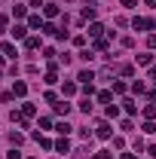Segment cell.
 <instances>
[{
	"label": "cell",
	"mask_w": 156,
	"mask_h": 159,
	"mask_svg": "<svg viewBox=\"0 0 156 159\" xmlns=\"http://www.w3.org/2000/svg\"><path fill=\"white\" fill-rule=\"evenodd\" d=\"M101 31H104V28H101V25H92V28H89V37H98V34H101Z\"/></svg>",
	"instance_id": "21"
},
{
	"label": "cell",
	"mask_w": 156,
	"mask_h": 159,
	"mask_svg": "<svg viewBox=\"0 0 156 159\" xmlns=\"http://www.w3.org/2000/svg\"><path fill=\"white\" fill-rule=\"evenodd\" d=\"M153 25H156L153 19H135V28H138V31H150Z\"/></svg>",
	"instance_id": "4"
},
{
	"label": "cell",
	"mask_w": 156,
	"mask_h": 159,
	"mask_svg": "<svg viewBox=\"0 0 156 159\" xmlns=\"http://www.w3.org/2000/svg\"><path fill=\"white\" fill-rule=\"evenodd\" d=\"M55 150H58V153H67V150H71V141H67V138H58V141H55Z\"/></svg>",
	"instance_id": "6"
},
{
	"label": "cell",
	"mask_w": 156,
	"mask_h": 159,
	"mask_svg": "<svg viewBox=\"0 0 156 159\" xmlns=\"http://www.w3.org/2000/svg\"><path fill=\"white\" fill-rule=\"evenodd\" d=\"M95 159H110V153H107V150H98V153H95Z\"/></svg>",
	"instance_id": "23"
},
{
	"label": "cell",
	"mask_w": 156,
	"mask_h": 159,
	"mask_svg": "<svg viewBox=\"0 0 156 159\" xmlns=\"http://www.w3.org/2000/svg\"><path fill=\"white\" fill-rule=\"evenodd\" d=\"M80 83H83V86H92V80H95V74H92V70H80Z\"/></svg>",
	"instance_id": "5"
},
{
	"label": "cell",
	"mask_w": 156,
	"mask_h": 159,
	"mask_svg": "<svg viewBox=\"0 0 156 159\" xmlns=\"http://www.w3.org/2000/svg\"><path fill=\"white\" fill-rule=\"evenodd\" d=\"M28 28H43V19H40V16H31V19H28Z\"/></svg>",
	"instance_id": "11"
},
{
	"label": "cell",
	"mask_w": 156,
	"mask_h": 159,
	"mask_svg": "<svg viewBox=\"0 0 156 159\" xmlns=\"http://www.w3.org/2000/svg\"><path fill=\"white\" fill-rule=\"evenodd\" d=\"M0 28H6V16H0Z\"/></svg>",
	"instance_id": "26"
},
{
	"label": "cell",
	"mask_w": 156,
	"mask_h": 159,
	"mask_svg": "<svg viewBox=\"0 0 156 159\" xmlns=\"http://www.w3.org/2000/svg\"><path fill=\"white\" fill-rule=\"evenodd\" d=\"M37 46H40L37 37H28V40H25V49H37Z\"/></svg>",
	"instance_id": "13"
},
{
	"label": "cell",
	"mask_w": 156,
	"mask_h": 159,
	"mask_svg": "<svg viewBox=\"0 0 156 159\" xmlns=\"http://www.w3.org/2000/svg\"><path fill=\"white\" fill-rule=\"evenodd\" d=\"M12 16L16 19H25V6H12Z\"/></svg>",
	"instance_id": "20"
},
{
	"label": "cell",
	"mask_w": 156,
	"mask_h": 159,
	"mask_svg": "<svg viewBox=\"0 0 156 159\" xmlns=\"http://www.w3.org/2000/svg\"><path fill=\"white\" fill-rule=\"evenodd\" d=\"M55 132H61V135H67V132H71V125H67V122H58V125H55Z\"/></svg>",
	"instance_id": "19"
},
{
	"label": "cell",
	"mask_w": 156,
	"mask_h": 159,
	"mask_svg": "<svg viewBox=\"0 0 156 159\" xmlns=\"http://www.w3.org/2000/svg\"><path fill=\"white\" fill-rule=\"evenodd\" d=\"M122 6L126 9H135V0H122Z\"/></svg>",
	"instance_id": "24"
},
{
	"label": "cell",
	"mask_w": 156,
	"mask_h": 159,
	"mask_svg": "<svg viewBox=\"0 0 156 159\" xmlns=\"http://www.w3.org/2000/svg\"><path fill=\"white\" fill-rule=\"evenodd\" d=\"M46 16L55 19V16H58V6H55V3H46Z\"/></svg>",
	"instance_id": "12"
},
{
	"label": "cell",
	"mask_w": 156,
	"mask_h": 159,
	"mask_svg": "<svg viewBox=\"0 0 156 159\" xmlns=\"http://www.w3.org/2000/svg\"><path fill=\"white\" fill-rule=\"evenodd\" d=\"M150 46H153V49H156V34H153V37H150Z\"/></svg>",
	"instance_id": "28"
},
{
	"label": "cell",
	"mask_w": 156,
	"mask_h": 159,
	"mask_svg": "<svg viewBox=\"0 0 156 159\" xmlns=\"http://www.w3.org/2000/svg\"><path fill=\"white\" fill-rule=\"evenodd\" d=\"M34 110H37L34 104H21V113H25V116H34Z\"/></svg>",
	"instance_id": "14"
},
{
	"label": "cell",
	"mask_w": 156,
	"mask_h": 159,
	"mask_svg": "<svg viewBox=\"0 0 156 159\" xmlns=\"http://www.w3.org/2000/svg\"><path fill=\"white\" fill-rule=\"evenodd\" d=\"M9 141H12V144H16V147H19V144H21V141H25V138H21L19 132H9Z\"/></svg>",
	"instance_id": "17"
},
{
	"label": "cell",
	"mask_w": 156,
	"mask_h": 159,
	"mask_svg": "<svg viewBox=\"0 0 156 159\" xmlns=\"http://www.w3.org/2000/svg\"><path fill=\"white\" fill-rule=\"evenodd\" d=\"M122 107H126V113H138V104H135V101H129V98L122 101Z\"/></svg>",
	"instance_id": "9"
},
{
	"label": "cell",
	"mask_w": 156,
	"mask_h": 159,
	"mask_svg": "<svg viewBox=\"0 0 156 159\" xmlns=\"http://www.w3.org/2000/svg\"><path fill=\"white\" fill-rule=\"evenodd\" d=\"M77 92V83H64V95H74Z\"/></svg>",
	"instance_id": "18"
},
{
	"label": "cell",
	"mask_w": 156,
	"mask_h": 159,
	"mask_svg": "<svg viewBox=\"0 0 156 159\" xmlns=\"http://www.w3.org/2000/svg\"><path fill=\"white\" fill-rule=\"evenodd\" d=\"M6 159H21V153H19V150H16V147H12V150L6 153Z\"/></svg>",
	"instance_id": "22"
},
{
	"label": "cell",
	"mask_w": 156,
	"mask_h": 159,
	"mask_svg": "<svg viewBox=\"0 0 156 159\" xmlns=\"http://www.w3.org/2000/svg\"><path fill=\"white\" fill-rule=\"evenodd\" d=\"M113 95H126V83H113Z\"/></svg>",
	"instance_id": "16"
},
{
	"label": "cell",
	"mask_w": 156,
	"mask_h": 159,
	"mask_svg": "<svg viewBox=\"0 0 156 159\" xmlns=\"http://www.w3.org/2000/svg\"><path fill=\"white\" fill-rule=\"evenodd\" d=\"M80 110H83V113H89V110H92V101L83 98V101H80Z\"/></svg>",
	"instance_id": "15"
},
{
	"label": "cell",
	"mask_w": 156,
	"mask_h": 159,
	"mask_svg": "<svg viewBox=\"0 0 156 159\" xmlns=\"http://www.w3.org/2000/svg\"><path fill=\"white\" fill-rule=\"evenodd\" d=\"M119 159H135V153H122V156H119Z\"/></svg>",
	"instance_id": "25"
},
{
	"label": "cell",
	"mask_w": 156,
	"mask_h": 159,
	"mask_svg": "<svg viewBox=\"0 0 156 159\" xmlns=\"http://www.w3.org/2000/svg\"><path fill=\"white\" fill-rule=\"evenodd\" d=\"M150 77H153V80H156V64H153V67H150Z\"/></svg>",
	"instance_id": "27"
},
{
	"label": "cell",
	"mask_w": 156,
	"mask_h": 159,
	"mask_svg": "<svg viewBox=\"0 0 156 159\" xmlns=\"http://www.w3.org/2000/svg\"><path fill=\"white\" fill-rule=\"evenodd\" d=\"M98 138H110L113 135V129H110V122H98V132H95Z\"/></svg>",
	"instance_id": "3"
},
{
	"label": "cell",
	"mask_w": 156,
	"mask_h": 159,
	"mask_svg": "<svg viewBox=\"0 0 156 159\" xmlns=\"http://www.w3.org/2000/svg\"><path fill=\"white\" fill-rule=\"evenodd\" d=\"M9 34H12V40H28V28H25V25H16Z\"/></svg>",
	"instance_id": "2"
},
{
	"label": "cell",
	"mask_w": 156,
	"mask_h": 159,
	"mask_svg": "<svg viewBox=\"0 0 156 159\" xmlns=\"http://www.w3.org/2000/svg\"><path fill=\"white\" fill-rule=\"evenodd\" d=\"M98 101H101V104H110V101H113V92H98Z\"/></svg>",
	"instance_id": "10"
},
{
	"label": "cell",
	"mask_w": 156,
	"mask_h": 159,
	"mask_svg": "<svg viewBox=\"0 0 156 159\" xmlns=\"http://www.w3.org/2000/svg\"><path fill=\"white\" fill-rule=\"evenodd\" d=\"M0 52H3L6 58H16V46H12V43H3V46H0Z\"/></svg>",
	"instance_id": "7"
},
{
	"label": "cell",
	"mask_w": 156,
	"mask_h": 159,
	"mask_svg": "<svg viewBox=\"0 0 156 159\" xmlns=\"http://www.w3.org/2000/svg\"><path fill=\"white\" fill-rule=\"evenodd\" d=\"M12 95H19V98H25V95H28V83H21V80H16V83H12Z\"/></svg>",
	"instance_id": "1"
},
{
	"label": "cell",
	"mask_w": 156,
	"mask_h": 159,
	"mask_svg": "<svg viewBox=\"0 0 156 159\" xmlns=\"http://www.w3.org/2000/svg\"><path fill=\"white\" fill-rule=\"evenodd\" d=\"M55 113H64V116H67V113H71V104H67V101H58V104H55Z\"/></svg>",
	"instance_id": "8"
},
{
	"label": "cell",
	"mask_w": 156,
	"mask_h": 159,
	"mask_svg": "<svg viewBox=\"0 0 156 159\" xmlns=\"http://www.w3.org/2000/svg\"><path fill=\"white\" fill-rule=\"evenodd\" d=\"M144 3H147V6H156V0H144Z\"/></svg>",
	"instance_id": "29"
}]
</instances>
